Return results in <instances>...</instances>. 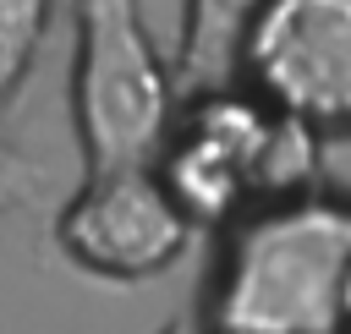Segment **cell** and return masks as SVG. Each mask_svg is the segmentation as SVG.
Segmentation results:
<instances>
[{
	"mask_svg": "<svg viewBox=\"0 0 351 334\" xmlns=\"http://www.w3.org/2000/svg\"><path fill=\"white\" fill-rule=\"evenodd\" d=\"M340 334H351V274H346V296H340Z\"/></svg>",
	"mask_w": 351,
	"mask_h": 334,
	"instance_id": "cell-8",
	"label": "cell"
},
{
	"mask_svg": "<svg viewBox=\"0 0 351 334\" xmlns=\"http://www.w3.org/2000/svg\"><path fill=\"white\" fill-rule=\"evenodd\" d=\"M351 274V197L302 192L225 230L203 334H340Z\"/></svg>",
	"mask_w": 351,
	"mask_h": 334,
	"instance_id": "cell-1",
	"label": "cell"
},
{
	"mask_svg": "<svg viewBox=\"0 0 351 334\" xmlns=\"http://www.w3.org/2000/svg\"><path fill=\"white\" fill-rule=\"evenodd\" d=\"M269 0H186L181 11V49H176V99H203L236 88V49L252 16Z\"/></svg>",
	"mask_w": 351,
	"mask_h": 334,
	"instance_id": "cell-6",
	"label": "cell"
},
{
	"mask_svg": "<svg viewBox=\"0 0 351 334\" xmlns=\"http://www.w3.org/2000/svg\"><path fill=\"white\" fill-rule=\"evenodd\" d=\"M77 137L82 175L148 170L176 120V77L137 0H77Z\"/></svg>",
	"mask_w": 351,
	"mask_h": 334,
	"instance_id": "cell-3",
	"label": "cell"
},
{
	"mask_svg": "<svg viewBox=\"0 0 351 334\" xmlns=\"http://www.w3.org/2000/svg\"><path fill=\"white\" fill-rule=\"evenodd\" d=\"M55 241L82 274L137 285L186 257L192 224L148 164V170L82 175V186L55 219Z\"/></svg>",
	"mask_w": 351,
	"mask_h": 334,
	"instance_id": "cell-5",
	"label": "cell"
},
{
	"mask_svg": "<svg viewBox=\"0 0 351 334\" xmlns=\"http://www.w3.org/2000/svg\"><path fill=\"white\" fill-rule=\"evenodd\" d=\"M318 153L324 142L307 126L263 110L241 88H225L176 104L154 175L192 230H230L263 203L318 192Z\"/></svg>",
	"mask_w": 351,
	"mask_h": 334,
	"instance_id": "cell-2",
	"label": "cell"
},
{
	"mask_svg": "<svg viewBox=\"0 0 351 334\" xmlns=\"http://www.w3.org/2000/svg\"><path fill=\"white\" fill-rule=\"evenodd\" d=\"M236 88L318 142L351 131V0H269L236 49Z\"/></svg>",
	"mask_w": 351,
	"mask_h": 334,
	"instance_id": "cell-4",
	"label": "cell"
},
{
	"mask_svg": "<svg viewBox=\"0 0 351 334\" xmlns=\"http://www.w3.org/2000/svg\"><path fill=\"white\" fill-rule=\"evenodd\" d=\"M55 0H0V99L22 88V77L38 60V44L49 33Z\"/></svg>",
	"mask_w": 351,
	"mask_h": 334,
	"instance_id": "cell-7",
	"label": "cell"
},
{
	"mask_svg": "<svg viewBox=\"0 0 351 334\" xmlns=\"http://www.w3.org/2000/svg\"><path fill=\"white\" fill-rule=\"evenodd\" d=\"M165 334H192V329H186V323H170V329H165Z\"/></svg>",
	"mask_w": 351,
	"mask_h": 334,
	"instance_id": "cell-9",
	"label": "cell"
}]
</instances>
